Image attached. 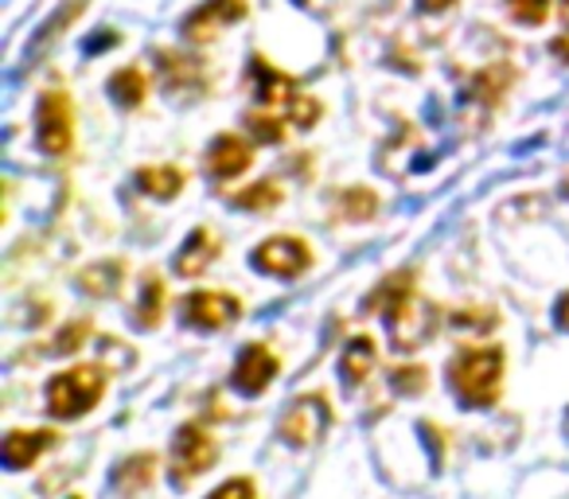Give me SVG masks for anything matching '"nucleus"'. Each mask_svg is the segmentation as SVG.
<instances>
[{"label":"nucleus","instance_id":"1","mask_svg":"<svg viewBox=\"0 0 569 499\" xmlns=\"http://www.w3.org/2000/svg\"><path fill=\"white\" fill-rule=\"evenodd\" d=\"M503 348L488 343V348H460L449 359V382L457 398L472 410H488L496 406L499 390H503Z\"/></svg>","mask_w":569,"mask_h":499},{"label":"nucleus","instance_id":"2","mask_svg":"<svg viewBox=\"0 0 569 499\" xmlns=\"http://www.w3.org/2000/svg\"><path fill=\"white\" fill-rule=\"evenodd\" d=\"M106 367H71V371L56 375L48 382V413L51 418H63V421H74L82 413H90L106 395Z\"/></svg>","mask_w":569,"mask_h":499},{"label":"nucleus","instance_id":"3","mask_svg":"<svg viewBox=\"0 0 569 499\" xmlns=\"http://www.w3.org/2000/svg\"><path fill=\"white\" fill-rule=\"evenodd\" d=\"M36 144L48 157H63L74 144V106L67 90H48L36 106Z\"/></svg>","mask_w":569,"mask_h":499},{"label":"nucleus","instance_id":"4","mask_svg":"<svg viewBox=\"0 0 569 499\" xmlns=\"http://www.w3.org/2000/svg\"><path fill=\"white\" fill-rule=\"evenodd\" d=\"M387 332H390V340H395L398 351L426 348L437 332V309L429 301H421L418 293L402 297V301L387 312Z\"/></svg>","mask_w":569,"mask_h":499},{"label":"nucleus","instance_id":"5","mask_svg":"<svg viewBox=\"0 0 569 499\" xmlns=\"http://www.w3.org/2000/svg\"><path fill=\"white\" fill-rule=\"evenodd\" d=\"M214 460H219V441H214L203 426H180V433H176V441H172V483L176 488H188L191 480H199Z\"/></svg>","mask_w":569,"mask_h":499},{"label":"nucleus","instance_id":"6","mask_svg":"<svg viewBox=\"0 0 569 499\" xmlns=\"http://www.w3.org/2000/svg\"><path fill=\"white\" fill-rule=\"evenodd\" d=\"M328 421H332V406H328V398L325 395H301V398H293L289 410H284L277 433H281L289 445H297V449H305V445H317L320 437H325Z\"/></svg>","mask_w":569,"mask_h":499},{"label":"nucleus","instance_id":"7","mask_svg":"<svg viewBox=\"0 0 569 499\" xmlns=\"http://www.w3.org/2000/svg\"><path fill=\"white\" fill-rule=\"evenodd\" d=\"M253 270L269 273V278H297L312 266V246L297 234H277L253 250Z\"/></svg>","mask_w":569,"mask_h":499},{"label":"nucleus","instance_id":"8","mask_svg":"<svg viewBox=\"0 0 569 499\" xmlns=\"http://www.w3.org/2000/svg\"><path fill=\"white\" fill-rule=\"evenodd\" d=\"M180 317H183V325L199 328V332H219V328H230L242 317V301L230 293H211V289H203V293L183 297Z\"/></svg>","mask_w":569,"mask_h":499},{"label":"nucleus","instance_id":"9","mask_svg":"<svg viewBox=\"0 0 569 499\" xmlns=\"http://www.w3.org/2000/svg\"><path fill=\"white\" fill-rule=\"evenodd\" d=\"M246 12H250L246 0H207V4H199V9L183 20V36H188V43H211L222 28L246 20Z\"/></svg>","mask_w":569,"mask_h":499},{"label":"nucleus","instance_id":"10","mask_svg":"<svg viewBox=\"0 0 569 499\" xmlns=\"http://www.w3.org/2000/svg\"><path fill=\"white\" fill-rule=\"evenodd\" d=\"M277 367H281V359H277L273 351L266 348V343H250V348H246L242 356H238L230 382H234L238 395L253 398V395H261V390H266L269 382H273Z\"/></svg>","mask_w":569,"mask_h":499},{"label":"nucleus","instance_id":"11","mask_svg":"<svg viewBox=\"0 0 569 499\" xmlns=\"http://www.w3.org/2000/svg\"><path fill=\"white\" fill-rule=\"evenodd\" d=\"M250 164H253V149L234 133L214 137L211 149H207V168H211L214 180H234V176H242Z\"/></svg>","mask_w":569,"mask_h":499},{"label":"nucleus","instance_id":"12","mask_svg":"<svg viewBox=\"0 0 569 499\" xmlns=\"http://www.w3.org/2000/svg\"><path fill=\"white\" fill-rule=\"evenodd\" d=\"M59 437L51 433V429H12L9 437H4V465L12 468V472H20V468H32L36 460L43 457L48 449H56Z\"/></svg>","mask_w":569,"mask_h":499},{"label":"nucleus","instance_id":"13","mask_svg":"<svg viewBox=\"0 0 569 499\" xmlns=\"http://www.w3.org/2000/svg\"><path fill=\"white\" fill-rule=\"evenodd\" d=\"M253 74H258V102L266 106V110L281 113V106L289 110V106H293L297 98H301L297 82L289 79V74L273 71V67H269L266 59H253Z\"/></svg>","mask_w":569,"mask_h":499},{"label":"nucleus","instance_id":"14","mask_svg":"<svg viewBox=\"0 0 569 499\" xmlns=\"http://www.w3.org/2000/svg\"><path fill=\"white\" fill-rule=\"evenodd\" d=\"M214 258H219V238L207 227H196L188 234V242L180 246V255H176V273L180 278H199Z\"/></svg>","mask_w":569,"mask_h":499},{"label":"nucleus","instance_id":"15","mask_svg":"<svg viewBox=\"0 0 569 499\" xmlns=\"http://www.w3.org/2000/svg\"><path fill=\"white\" fill-rule=\"evenodd\" d=\"M160 71H164V87L176 94H188V90L207 87V71L199 59H183L176 51H160Z\"/></svg>","mask_w":569,"mask_h":499},{"label":"nucleus","instance_id":"16","mask_svg":"<svg viewBox=\"0 0 569 499\" xmlns=\"http://www.w3.org/2000/svg\"><path fill=\"white\" fill-rule=\"evenodd\" d=\"M157 468H160V460L152 457V452H137V457H126L118 465V472H113V488L126 491V496H137V491H144L152 480H157Z\"/></svg>","mask_w":569,"mask_h":499},{"label":"nucleus","instance_id":"17","mask_svg":"<svg viewBox=\"0 0 569 499\" xmlns=\"http://www.w3.org/2000/svg\"><path fill=\"white\" fill-rule=\"evenodd\" d=\"M375 359H379V351H375L371 336H356L351 343H343V356H340L343 382H348V387H359V382L375 371Z\"/></svg>","mask_w":569,"mask_h":499},{"label":"nucleus","instance_id":"18","mask_svg":"<svg viewBox=\"0 0 569 499\" xmlns=\"http://www.w3.org/2000/svg\"><path fill=\"white\" fill-rule=\"evenodd\" d=\"M121 281H126V262H98L90 266V270L79 273V289L90 297H113L121 289Z\"/></svg>","mask_w":569,"mask_h":499},{"label":"nucleus","instance_id":"19","mask_svg":"<svg viewBox=\"0 0 569 499\" xmlns=\"http://www.w3.org/2000/svg\"><path fill=\"white\" fill-rule=\"evenodd\" d=\"M137 188L152 199H176L183 191V172L172 164H157V168H141L137 172Z\"/></svg>","mask_w":569,"mask_h":499},{"label":"nucleus","instance_id":"20","mask_svg":"<svg viewBox=\"0 0 569 499\" xmlns=\"http://www.w3.org/2000/svg\"><path fill=\"white\" fill-rule=\"evenodd\" d=\"M110 94L118 106L133 110V106H141L144 94H149V79H144V71H137V67H121V71L110 74Z\"/></svg>","mask_w":569,"mask_h":499},{"label":"nucleus","instance_id":"21","mask_svg":"<svg viewBox=\"0 0 569 499\" xmlns=\"http://www.w3.org/2000/svg\"><path fill=\"white\" fill-rule=\"evenodd\" d=\"M164 281L157 273L141 281V301H137V328H157L164 320Z\"/></svg>","mask_w":569,"mask_h":499},{"label":"nucleus","instance_id":"22","mask_svg":"<svg viewBox=\"0 0 569 499\" xmlns=\"http://www.w3.org/2000/svg\"><path fill=\"white\" fill-rule=\"evenodd\" d=\"M413 293V270H402V273H390L387 281H382L379 289H375L371 297H367V309L371 312H382L387 317L390 309H395L402 297H410Z\"/></svg>","mask_w":569,"mask_h":499},{"label":"nucleus","instance_id":"23","mask_svg":"<svg viewBox=\"0 0 569 499\" xmlns=\"http://www.w3.org/2000/svg\"><path fill=\"white\" fill-rule=\"evenodd\" d=\"M336 211L351 222L375 219V211H379V196H375L371 188H348L343 196H336Z\"/></svg>","mask_w":569,"mask_h":499},{"label":"nucleus","instance_id":"24","mask_svg":"<svg viewBox=\"0 0 569 499\" xmlns=\"http://www.w3.org/2000/svg\"><path fill=\"white\" fill-rule=\"evenodd\" d=\"M281 196H284V191L277 188L273 180H261V183H250L246 191H238V196L230 199V203L242 207V211H269V207L281 203Z\"/></svg>","mask_w":569,"mask_h":499},{"label":"nucleus","instance_id":"25","mask_svg":"<svg viewBox=\"0 0 569 499\" xmlns=\"http://www.w3.org/2000/svg\"><path fill=\"white\" fill-rule=\"evenodd\" d=\"M449 320L460 332H491V328L499 325V317L491 309H460V312H452Z\"/></svg>","mask_w":569,"mask_h":499},{"label":"nucleus","instance_id":"26","mask_svg":"<svg viewBox=\"0 0 569 499\" xmlns=\"http://www.w3.org/2000/svg\"><path fill=\"white\" fill-rule=\"evenodd\" d=\"M390 387H395L398 395H421V390L429 387L426 367H395V371H390Z\"/></svg>","mask_w":569,"mask_h":499},{"label":"nucleus","instance_id":"27","mask_svg":"<svg viewBox=\"0 0 569 499\" xmlns=\"http://www.w3.org/2000/svg\"><path fill=\"white\" fill-rule=\"evenodd\" d=\"M250 133L258 137V141H266V144H277V141H284V126H281V113L277 110H269V113H253L250 121Z\"/></svg>","mask_w":569,"mask_h":499},{"label":"nucleus","instance_id":"28","mask_svg":"<svg viewBox=\"0 0 569 499\" xmlns=\"http://www.w3.org/2000/svg\"><path fill=\"white\" fill-rule=\"evenodd\" d=\"M507 12L519 24H542L550 17V0H507Z\"/></svg>","mask_w":569,"mask_h":499},{"label":"nucleus","instance_id":"29","mask_svg":"<svg viewBox=\"0 0 569 499\" xmlns=\"http://www.w3.org/2000/svg\"><path fill=\"white\" fill-rule=\"evenodd\" d=\"M320 118V102L312 94H301L293 106H289V121H293L297 129H312Z\"/></svg>","mask_w":569,"mask_h":499},{"label":"nucleus","instance_id":"30","mask_svg":"<svg viewBox=\"0 0 569 499\" xmlns=\"http://www.w3.org/2000/svg\"><path fill=\"white\" fill-rule=\"evenodd\" d=\"M90 336V320H74V325H67L63 332L56 336V351H63V356H71V351L82 348V340Z\"/></svg>","mask_w":569,"mask_h":499},{"label":"nucleus","instance_id":"31","mask_svg":"<svg viewBox=\"0 0 569 499\" xmlns=\"http://www.w3.org/2000/svg\"><path fill=\"white\" fill-rule=\"evenodd\" d=\"M207 499H258V488H253V480H246V476H234V480H227L222 488H214Z\"/></svg>","mask_w":569,"mask_h":499},{"label":"nucleus","instance_id":"32","mask_svg":"<svg viewBox=\"0 0 569 499\" xmlns=\"http://www.w3.org/2000/svg\"><path fill=\"white\" fill-rule=\"evenodd\" d=\"M499 94H503L499 71H488V74H480V79L472 82V98H480V102H496Z\"/></svg>","mask_w":569,"mask_h":499},{"label":"nucleus","instance_id":"33","mask_svg":"<svg viewBox=\"0 0 569 499\" xmlns=\"http://www.w3.org/2000/svg\"><path fill=\"white\" fill-rule=\"evenodd\" d=\"M457 0H418V9L421 12H449Z\"/></svg>","mask_w":569,"mask_h":499},{"label":"nucleus","instance_id":"34","mask_svg":"<svg viewBox=\"0 0 569 499\" xmlns=\"http://www.w3.org/2000/svg\"><path fill=\"white\" fill-rule=\"evenodd\" d=\"M553 317H558V328H566V332H569V293L558 301V312H553Z\"/></svg>","mask_w":569,"mask_h":499},{"label":"nucleus","instance_id":"35","mask_svg":"<svg viewBox=\"0 0 569 499\" xmlns=\"http://www.w3.org/2000/svg\"><path fill=\"white\" fill-rule=\"evenodd\" d=\"M550 51H553L558 59H569V40H553V43H550Z\"/></svg>","mask_w":569,"mask_h":499},{"label":"nucleus","instance_id":"36","mask_svg":"<svg viewBox=\"0 0 569 499\" xmlns=\"http://www.w3.org/2000/svg\"><path fill=\"white\" fill-rule=\"evenodd\" d=\"M561 20H566V28H569V0H561Z\"/></svg>","mask_w":569,"mask_h":499},{"label":"nucleus","instance_id":"37","mask_svg":"<svg viewBox=\"0 0 569 499\" xmlns=\"http://www.w3.org/2000/svg\"><path fill=\"white\" fill-rule=\"evenodd\" d=\"M561 191H566V196H569V176H566V183H561Z\"/></svg>","mask_w":569,"mask_h":499},{"label":"nucleus","instance_id":"38","mask_svg":"<svg viewBox=\"0 0 569 499\" xmlns=\"http://www.w3.org/2000/svg\"><path fill=\"white\" fill-rule=\"evenodd\" d=\"M297 4H309V0H297Z\"/></svg>","mask_w":569,"mask_h":499}]
</instances>
